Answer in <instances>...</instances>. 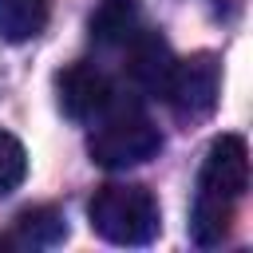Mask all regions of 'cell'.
<instances>
[{
    "label": "cell",
    "instance_id": "6da1fadb",
    "mask_svg": "<svg viewBox=\"0 0 253 253\" xmlns=\"http://www.w3.org/2000/svg\"><path fill=\"white\" fill-rule=\"evenodd\" d=\"M249 190V146L241 134H221L210 142L202 170H198V194L190 210V237L194 245L210 249L221 245V237L233 225V210Z\"/></svg>",
    "mask_w": 253,
    "mask_h": 253
},
{
    "label": "cell",
    "instance_id": "7a4b0ae2",
    "mask_svg": "<svg viewBox=\"0 0 253 253\" xmlns=\"http://www.w3.org/2000/svg\"><path fill=\"white\" fill-rule=\"evenodd\" d=\"M91 123H95V130L87 138V154H91V162H99L107 170L138 166L162 150V134L150 123V115L138 103H126L123 95H115L107 103V111Z\"/></svg>",
    "mask_w": 253,
    "mask_h": 253
},
{
    "label": "cell",
    "instance_id": "3957f363",
    "mask_svg": "<svg viewBox=\"0 0 253 253\" xmlns=\"http://www.w3.org/2000/svg\"><path fill=\"white\" fill-rule=\"evenodd\" d=\"M91 229L111 245H150L162 229L158 198L138 182H107L87 202Z\"/></svg>",
    "mask_w": 253,
    "mask_h": 253
},
{
    "label": "cell",
    "instance_id": "277c9868",
    "mask_svg": "<svg viewBox=\"0 0 253 253\" xmlns=\"http://www.w3.org/2000/svg\"><path fill=\"white\" fill-rule=\"evenodd\" d=\"M217 95H221V63L217 55L210 51H194L186 59H174V71H170V83H166V103L178 119L186 123H198V119H210L213 107H217Z\"/></svg>",
    "mask_w": 253,
    "mask_h": 253
},
{
    "label": "cell",
    "instance_id": "5b68a950",
    "mask_svg": "<svg viewBox=\"0 0 253 253\" xmlns=\"http://www.w3.org/2000/svg\"><path fill=\"white\" fill-rule=\"evenodd\" d=\"M115 83L95 67V63H71L55 75V99L59 111L75 123H91L107 111V103L115 99Z\"/></svg>",
    "mask_w": 253,
    "mask_h": 253
},
{
    "label": "cell",
    "instance_id": "8992f818",
    "mask_svg": "<svg viewBox=\"0 0 253 253\" xmlns=\"http://www.w3.org/2000/svg\"><path fill=\"white\" fill-rule=\"evenodd\" d=\"M123 47H126V75H130V83H134L142 95L162 99V95H166V83H170V71H174V51H170V43H166L158 32L138 28Z\"/></svg>",
    "mask_w": 253,
    "mask_h": 253
},
{
    "label": "cell",
    "instance_id": "52a82bcc",
    "mask_svg": "<svg viewBox=\"0 0 253 253\" xmlns=\"http://www.w3.org/2000/svg\"><path fill=\"white\" fill-rule=\"evenodd\" d=\"M87 32L99 47H123L138 32V0H99L87 20Z\"/></svg>",
    "mask_w": 253,
    "mask_h": 253
},
{
    "label": "cell",
    "instance_id": "ba28073f",
    "mask_svg": "<svg viewBox=\"0 0 253 253\" xmlns=\"http://www.w3.org/2000/svg\"><path fill=\"white\" fill-rule=\"evenodd\" d=\"M51 20V4L47 0H0V40L8 43H24L36 40Z\"/></svg>",
    "mask_w": 253,
    "mask_h": 253
},
{
    "label": "cell",
    "instance_id": "9c48e42d",
    "mask_svg": "<svg viewBox=\"0 0 253 253\" xmlns=\"http://www.w3.org/2000/svg\"><path fill=\"white\" fill-rule=\"evenodd\" d=\"M16 237L24 245H59L67 237V221H63V213H55L47 206L43 210H24L16 217Z\"/></svg>",
    "mask_w": 253,
    "mask_h": 253
},
{
    "label": "cell",
    "instance_id": "30bf717a",
    "mask_svg": "<svg viewBox=\"0 0 253 253\" xmlns=\"http://www.w3.org/2000/svg\"><path fill=\"white\" fill-rule=\"evenodd\" d=\"M24 178H28V150H24V142L16 134L0 130V198L20 190Z\"/></svg>",
    "mask_w": 253,
    "mask_h": 253
}]
</instances>
